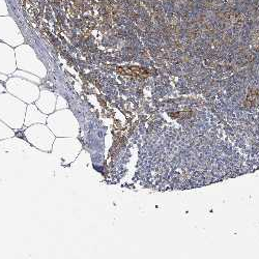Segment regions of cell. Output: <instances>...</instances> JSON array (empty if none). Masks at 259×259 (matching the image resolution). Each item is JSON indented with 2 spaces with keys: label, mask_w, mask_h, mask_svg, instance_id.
Wrapping results in <instances>:
<instances>
[{
  "label": "cell",
  "mask_w": 259,
  "mask_h": 259,
  "mask_svg": "<svg viewBox=\"0 0 259 259\" xmlns=\"http://www.w3.org/2000/svg\"><path fill=\"white\" fill-rule=\"evenodd\" d=\"M27 104L10 93L0 94V120L13 130H20L24 125Z\"/></svg>",
  "instance_id": "6da1fadb"
},
{
  "label": "cell",
  "mask_w": 259,
  "mask_h": 259,
  "mask_svg": "<svg viewBox=\"0 0 259 259\" xmlns=\"http://www.w3.org/2000/svg\"><path fill=\"white\" fill-rule=\"evenodd\" d=\"M46 123L56 137H77L79 134V122L68 108L49 114Z\"/></svg>",
  "instance_id": "7a4b0ae2"
},
{
  "label": "cell",
  "mask_w": 259,
  "mask_h": 259,
  "mask_svg": "<svg viewBox=\"0 0 259 259\" xmlns=\"http://www.w3.org/2000/svg\"><path fill=\"white\" fill-rule=\"evenodd\" d=\"M15 53L18 70L29 72L40 79H44L47 76L45 64L38 59L35 51L29 45L22 44L16 47Z\"/></svg>",
  "instance_id": "3957f363"
},
{
  "label": "cell",
  "mask_w": 259,
  "mask_h": 259,
  "mask_svg": "<svg viewBox=\"0 0 259 259\" xmlns=\"http://www.w3.org/2000/svg\"><path fill=\"white\" fill-rule=\"evenodd\" d=\"M6 89L8 93L26 104L35 103L40 93L37 84L19 77L8 79L6 82Z\"/></svg>",
  "instance_id": "277c9868"
},
{
  "label": "cell",
  "mask_w": 259,
  "mask_h": 259,
  "mask_svg": "<svg viewBox=\"0 0 259 259\" xmlns=\"http://www.w3.org/2000/svg\"><path fill=\"white\" fill-rule=\"evenodd\" d=\"M56 136L45 123H35L25 130L26 140L34 147L42 152L52 150Z\"/></svg>",
  "instance_id": "5b68a950"
},
{
  "label": "cell",
  "mask_w": 259,
  "mask_h": 259,
  "mask_svg": "<svg viewBox=\"0 0 259 259\" xmlns=\"http://www.w3.org/2000/svg\"><path fill=\"white\" fill-rule=\"evenodd\" d=\"M82 149L81 142L76 137H57L53 143V154L64 164L72 163Z\"/></svg>",
  "instance_id": "8992f818"
},
{
  "label": "cell",
  "mask_w": 259,
  "mask_h": 259,
  "mask_svg": "<svg viewBox=\"0 0 259 259\" xmlns=\"http://www.w3.org/2000/svg\"><path fill=\"white\" fill-rule=\"evenodd\" d=\"M0 40L16 48L24 44V36L16 21L10 16L0 17Z\"/></svg>",
  "instance_id": "52a82bcc"
},
{
  "label": "cell",
  "mask_w": 259,
  "mask_h": 259,
  "mask_svg": "<svg viewBox=\"0 0 259 259\" xmlns=\"http://www.w3.org/2000/svg\"><path fill=\"white\" fill-rule=\"evenodd\" d=\"M17 70L16 53L12 46L0 40V73L13 75Z\"/></svg>",
  "instance_id": "ba28073f"
},
{
  "label": "cell",
  "mask_w": 259,
  "mask_h": 259,
  "mask_svg": "<svg viewBox=\"0 0 259 259\" xmlns=\"http://www.w3.org/2000/svg\"><path fill=\"white\" fill-rule=\"evenodd\" d=\"M56 95L49 91H41L38 99L35 101V105L38 109L47 115L53 113L56 110Z\"/></svg>",
  "instance_id": "9c48e42d"
},
{
  "label": "cell",
  "mask_w": 259,
  "mask_h": 259,
  "mask_svg": "<svg viewBox=\"0 0 259 259\" xmlns=\"http://www.w3.org/2000/svg\"><path fill=\"white\" fill-rule=\"evenodd\" d=\"M47 117L48 115L42 113L36 105L28 104L27 105V109H26V114H25V120H24V125L29 126L35 123H46L47 122Z\"/></svg>",
  "instance_id": "30bf717a"
},
{
  "label": "cell",
  "mask_w": 259,
  "mask_h": 259,
  "mask_svg": "<svg viewBox=\"0 0 259 259\" xmlns=\"http://www.w3.org/2000/svg\"><path fill=\"white\" fill-rule=\"evenodd\" d=\"M14 77H19V78H23V79H26L28 81H31L35 84H40V81L41 79L39 77H37L36 75H33L29 72H25V71H22V70H16L14 73H13Z\"/></svg>",
  "instance_id": "8fae6325"
},
{
  "label": "cell",
  "mask_w": 259,
  "mask_h": 259,
  "mask_svg": "<svg viewBox=\"0 0 259 259\" xmlns=\"http://www.w3.org/2000/svg\"><path fill=\"white\" fill-rule=\"evenodd\" d=\"M15 136V131L10 127L3 120H0V140H6L9 138H13Z\"/></svg>",
  "instance_id": "7c38bea8"
},
{
  "label": "cell",
  "mask_w": 259,
  "mask_h": 259,
  "mask_svg": "<svg viewBox=\"0 0 259 259\" xmlns=\"http://www.w3.org/2000/svg\"><path fill=\"white\" fill-rule=\"evenodd\" d=\"M69 107L68 105V102L64 100L62 97H57V100H56V110H61V109H67V108Z\"/></svg>",
  "instance_id": "4fadbf2b"
},
{
  "label": "cell",
  "mask_w": 259,
  "mask_h": 259,
  "mask_svg": "<svg viewBox=\"0 0 259 259\" xmlns=\"http://www.w3.org/2000/svg\"><path fill=\"white\" fill-rule=\"evenodd\" d=\"M9 16V9L6 0H0V17Z\"/></svg>",
  "instance_id": "5bb4252c"
},
{
  "label": "cell",
  "mask_w": 259,
  "mask_h": 259,
  "mask_svg": "<svg viewBox=\"0 0 259 259\" xmlns=\"http://www.w3.org/2000/svg\"><path fill=\"white\" fill-rule=\"evenodd\" d=\"M7 81H8V75L0 73V82H7Z\"/></svg>",
  "instance_id": "9a60e30c"
},
{
  "label": "cell",
  "mask_w": 259,
  "mask_h": 259,
  "mask_svg": "<svg viewBox=\"0 0 259 259\" xmlns=\"http://www.w3.org/2000/svg\"><path fill=\"white\" fill-rule=\"evenodd\" d=\"M7 91V89H6V86H4L2 83H0V94H3V93H5Z\"/></svg>",
  "instance_id": "2e32d148"
}]
</instances>
